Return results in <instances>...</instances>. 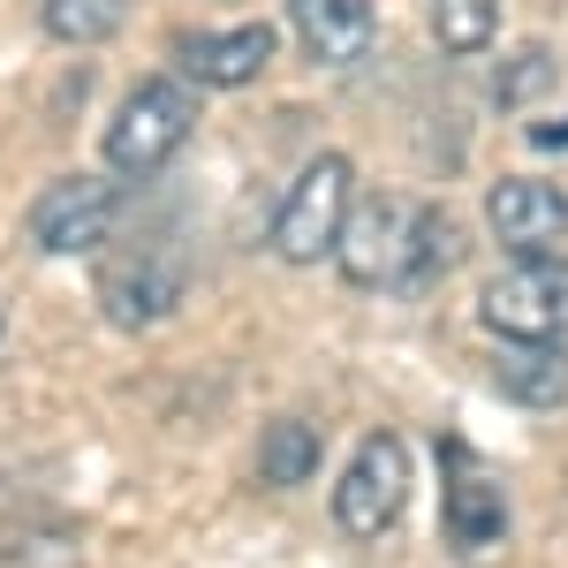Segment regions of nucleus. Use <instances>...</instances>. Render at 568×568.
I'll return each mask as SVG.
<instances>
[{"instance_id":"f257e3e1","label":"nucleus","mask_w":568,"mask_h":568,"mask_svg":"<svg viewBox=\"0 0 568 568\" xmlns=\"http://www.w3.org/2000/svg\"><path fill=\"white\" fill-rule=\"evenodd\" d=\"M334 258L356 288H433L447 265L463 258V227L425 205V197H364L349 205L342 235H334Z\"/></svg>"},{"instance_id":"f03ea898","label":"nucleus","mask_w":568,"mask_h":568,"mask_svg":"<svg viewBox=\"0 0 568 568\" xmlns=\"http://www.w3.org/2000/svg\"><path fill=\"white\" fill-rule=\"evenodd\" d=\"M190 130H197V99H190V84H175V77H144V84L114 106V122H106V168L130 175V182L160 175L182 144H190Z\"/></svg>"},{"instance_id":"7ed1b4c3","label":"nucleus","mask_w":568,"mask_h":568,"mask_svg":"<svg viewBox=\"0 0 568 568\" xmlns=\"http://www.w3.org/2000/svg\"><path fill=\"white\" fill-rule=\"evenodd\" d=\"M356 205V175L342 152H318L304 175L288 182V197H281V213H273V258L281 265H318L334 251V235H342V220Z\"/></svg>"},{"instance_id":"20e7f679","label":"nucleus","mask_w":568,"mask_h":568,"mask_svg":"<svg viewBox=\"0 0 568 568\" xmlns=\"http://www.w3.org/2000/svg\"><path fill=\"white\" fill-rule=\"evenodd\" d=\"M485 326L500 342H561L568 334V258H516L485 281Z\"/></svg>"},{"instance_id":"39448f33","label":"nucleus","mask_w":568,"mask_h":568,"mask_svg":"<svg viewBox=\"0 0 568 568\" xmlns=\"http://www.w3.org/2000/svg\"><path fill=\"white\" fill-rule=\"evenodd\" d=\"M402 500H409V447L394 433H372L349 455V478L334 485V524L349 538H379V530H394Z\"/></svg>"},{"instance_id":"423d86ee","label":"nucleus","mask_w":568,"mask_h":568,"mask_svg":"<svg viewBox=\"0 0 568 568\" xmlns=\"http://www.w3.org/2000/svg\"><path fill=\"white\" fill-rule=\"evenodd\" d=\"M182 288H190V265L168 251V243H136V251H114V258L99 265V304L114 326H160L168 311L182 304Z\"/></svg>"},{"instance_id":"0eeeda50","label":"nucleus","mask_w":568,"mask_h":568,"mask_svg":"<svg viewBox=\"0 0 568 568\" xmlns=\"http://www.w3.org/2000/svg\"><path fill=\"white\" fill-rule=\"evenodd\" d=\"M439 463H447V493H439V524L455 554H485L508 538V493L500 478L470 455V439H439Z\"/></svg>"},{"instance_id":"6e6552de","label":"nucleus","mask_w":568,"mask_h":568,"mask_svg":"<svg viewBox=\"0 0 568 568\" xmlns=\"http://www.w3.org/2000/svg\"><path fill=\"white\" fill-rule=\"evenodd\" d=\"M114 220H122V190L99 175H61L45 182L39 197H31V243L39 251H99L106 235H114Z\"/></svg>"},{"instance_id":"1a4fd4ad","label":"nucleus","mask_w":568,"mask_h":568,"mask_svg":"<svg viewBox=\"0 0 568 568\" xmlns=\"http://www.w3.org/2000/svg\"><path fill=\"white\" fill-rule=\"evenodd\" d=\"M485 220H493V235H500L516 258H561L568 190H554V182H538V175H508V182H493Z\"/></svg>"},{"instance_id":"9d476101","label":"nucleus","mask_w":568,"mask_h":568,"mask_svg":"<svg viewBox=\"0 0 568 568\" xmlns=\"http://www.w3.org/2000/svg\"><path fill=\"white\" fill-rule=\"evenodd\" d=\"M288 23H296V39L318 69H349L372 53V31H379V16H372V0H288Z\"/></svg>"},{"instance_id":"9b49d317","label":"nucleus","mask_w":568,"mask_h":568,"mask_svg":"<svg viewBox=\"0 0 568 568\" xmlns=\"http://www.w3.org/2000/svg\"><path fill=\"white\" fill-rule=\"evenodd\" d=\"M265 61H273V23H235V31L182 39V77H190V84H205V91L251 84Z\"/></svg>"},{"instance_id":"f8f14e48","label":"nucleus","mask_w":568,"mask_h":568,"mask_svg":"<svg viewBox=\"0 0 568 568\" xmlns=\"http://www.w3.org/2000/svg\"><path fill=\"white\" fill-rule=\"evenodd\" d=\"M493 387L508 394V402H524V409H561L568 402V349L561 342H516L493 364Z\"/></svg>"},{"instance_id":"ddd939ff","label":"nucleus","mask_w":568,"mask_h":568,"mask_svg":"<svg viewBox=\"0 0 568 568\" xmlns=\"http://www.w3.org/2000/svg\"><path fill=\"white\" fill-rule=\"evenodd\" d=\"M318 425H304V417H281V425H265L258 439V478L265 485H311L318 478Z\"/></svg>"},{"instance_id":"4468645a","label":"nucleus","mask_w":568,"mask_h":568,"mask_svg":"<svg viewBox=\"0 0 568 568\" xmlns=\"http://www.w3.org/2000/svg\"><path fill=\"white\" fill-rule=\"evenodd\" d=\"M130 23V0H45V31L61 45H99Z\"/></svg>"},{"instance_id":"2eb2a0df","label":"nucleus","mask_w":568,"mask_h":568,"mask_svg":"<svg viewBox=\"0 0 568 568\" xmlns=\"http://www.w3.org/2000/svg\"><path fill=\"white\" fill-rule=\"evenodd\" d=\"M500 31V0H433V39L447 53H485Z\"/></svg>"},{"instance_id":"dca6fc26","label":"nucleus","mask_w":568,"mask_h":568,"mask_svg":"<svg viewBox=\"0 0 568 568\" xmlns=\"http://www.w3.org/2000/svg\"><path fill=\"white\" fill-rule=\"evenodd\" d=\"M554 84V53H546V45H524V53H516V61H508V77H500V106H524L530 91H546Z\"/></svg>"},{"instance_id":"f3484780","label":"nucleus","mask_w":568,"mask_h":568,"mask_svg":"<svg viewBox=\"0 0 568 568\" xmlns=\"http://www.w3.org/2000/svg\"><path fill=\"white\" fill-rule=\"evenodd\" d=\"M530 144H546V152H554V144H568V122H530Z\"/></svg>"}]
</instances>
